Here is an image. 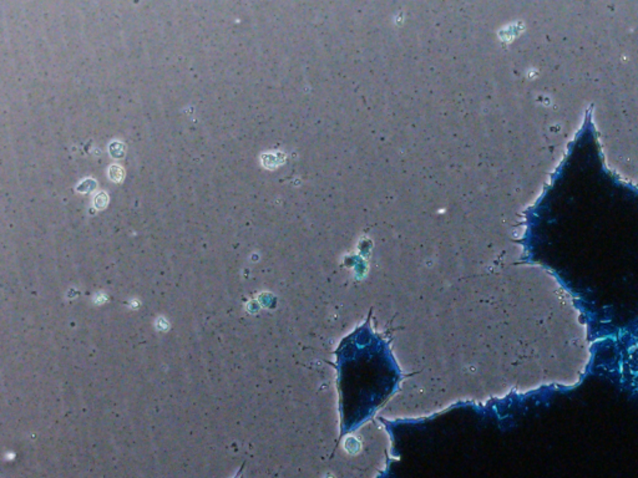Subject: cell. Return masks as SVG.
<instances>
[{
  "label": "cell",
  "mask_w": 638,
  "mask_h": 478,
  "mask_svg": "<svg viewBox=\"0 0 638 478\" xmlns=\"http://www.w3.org/2000/svg\"><path fill=\"white\" fill-rule=\"evenodd\" d=\"M525 221L526 251L561 277L638 281V187L607 167L591 108Z\"/></svg>",
  "instance_id": "6da1fadb"
},
{
  "label": "cell",
  "mask_w": 638,
  "mask_h": 478,
  "mask_svg": "<svg viewBox=\"0 0 638 478\" xmlns=\"http://www.w3.org/2000/svg\"><path fill=\"white\" fill-rule=\"evenodd\" d=\"M342 429L353 430L394 391L399 371L386 343L359 329L338 349Z\"/></svg>",
  "instance_id": "7a4b0ae2"
},
{
  "label": "cell",
  "mask_w": 638,
  "mask_h": 478,
  "mask_svg": "<svg viewBox=\"0 0 638 478\" xmlns=\"http://www.w3.org/2000/svg\"><path fill=\"white\" fill-rule=\"evenodd\" d=\"M108 174H110V177H111L113 181H115V182H119V181H121L122 177H124V171H122V168H121L120 166H116V165H114V166H111V167H110Z\"/></svg>",
  "instance_id": "3957f363"
},
{
  "label": "cell",
  "mask_w": 638,
  "mask_h": 478,
  "mask_svg": "<svg viewBox=\"0 0 638 478\" xmlns=\"http://www.w3.org/2000/svg\"><path fill=\"white\" fill-rule=\"evenodd\" d=\"M108 204V196L105 193H100L95 197V206L97 208H105Z\"/></svg>",
  "instance_id": "277c9868"
},
{
  "label": "cell",
  "mask_w": 638,
  "mask_h": 478,
  "mask_svg": "<svg viewBox=\"0 0 638 478\" xmlns=\"http://www.w3.org/2000/svg\"><path fill=\"white\" fill-rule=\"evenodd\" d=\"M232 478H242V467L240 468V470H238V471H237V472H236L235 476H234Z\"/></svg>",
  "instance_id": "5b68a950"
}]
</instances>
